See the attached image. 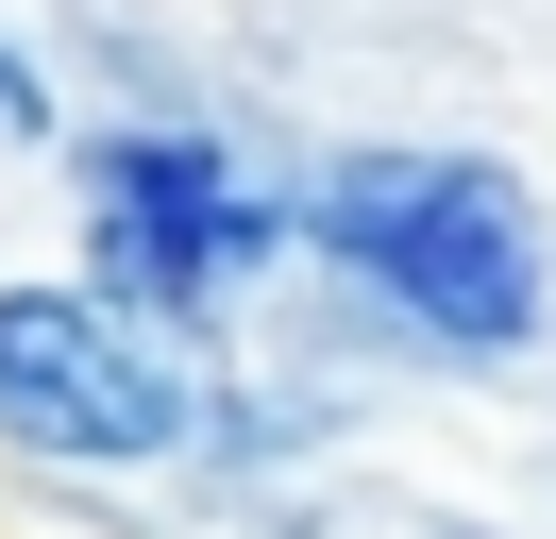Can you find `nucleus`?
Segmentation results:
<instances>
[{
  "label": "nucleus",
  "instance_id": "1",
  "mask_svg": "<svg viewBox=\"0 0 556 539\" xmlns=\"http://www.w3.org/2000/svg\"><path fill=\"white\" fill-rule=\"evenodd\" d=\"M320 253L371 270L439 354H522L556 321V253L489 152H354L320 186Z\"/></svg>",
  "mask_w": 556,
  "mask_h": 539
},
{
  "label": "nucleus",
  "instance_id": "2",
  "mask_svg": "<svg viewBox=\"0 0 556 539\" xmlns=\"http://www.w3.org/2000/svg\"><path fill=\"white\" fill-rule=\"evenodd\" d=\"M186 422H203V388L152 321H118L102 287H0V438L136 472V455H186Z\"/></svg>",
  "mask_w": 556,
  "mask_h": 539
},
{
  "label": "nucleus",
  "instance_id": "4",
  "mask_svg": "<svg viewBox=\"0 0 556 539\" xmlns=\"http://www.w3.org/2000/svg\"><path fill=\"white\" fill-rule=\"evenodd\" d=\"M35 118H51V85H35L17 51H0V135H35Z\"/></svg>",
  "mask_w": 556,
  "mask_h": 539
},
{
  "label": "nucleus",
  "instance_id": "3",
  "mask_svg": "<svg viewBox=\"0 0 556 539\" xmlns=\"http://www.w3.org/2000/svg\"><path fill=\"white\" fill-rule=\"evenodd\" d=\"M85 236H102V270H118V303H219L237 270H270L287 253V220L237 186V168L203 152V135H102L85 152Z\"/></svg>",
  "mask_w": 556,
  "mask_h": 539
}]
</instances>
